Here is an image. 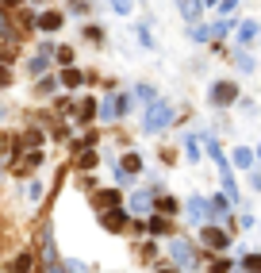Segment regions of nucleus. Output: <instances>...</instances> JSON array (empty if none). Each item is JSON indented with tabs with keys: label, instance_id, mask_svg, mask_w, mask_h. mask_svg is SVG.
<instances>
[{
	"label": "nucleus",
	"instance_id": "obj_21",
	"mask_svg": "<svg viewBox=\"0 0 261 273\" xmlns=\"http://www.w3.org/2000/svg\"><path fill=\"white\" fill-rule=\"evenodd\" d=\"M157 211H166V216H169V211H177V200H169V196H161V200H157Z\"/></svg>",
	"mask_w": 261,
	"mask_h": 273
},
{
	"label": "nucleus",
	"instance_id": "obj_17",
	"mask_svg": "<svg viewBox=\"0 0 261 273\" xmlns=\"http://www.w3.org/2000/svg\"><path fill=\"white\" fill-rule=\"evenodd\" d=\"M100 115H104V119H115V115H119V104H115V100H104V108H100Z\"/></svg>",
	"mask_w": 261,
	"mask_h": 273
},
{
	"label": "nucleus",
	"instance_id": "obj_19",
	"mask_svg": "<svg viewBox=\"0 0 261 273\" xmlns=\"http://www.w3.org/2000/svg\"><path fill=\"white\" fill-rule=\"evenodd\" d=\"M238 35H242V43L253 39V35H257V23H242V27H238Z\"/></svg>",
	"mask_w": 261,
	"mask_h": 273
},
{
	"label": "nucleus",
	"instance_id": "obj_7",
	"mask_svg": "<svg viewBox=\"0 0 261 273\" xmlns=\"http://www.w3.org/2000/svg\"><path fill=\"white\" fill-rule=\"evenodd\" d=\"M142 169V158L139 154H127V158H123V166H119V173H127V177H135Z\"/></svg>",
	"mask_w": 261,
	"mask_h": 273
},
{
	"label": "nucleus",
	"instance_id": "obj_1",
	"mask_svg": "<svg viewBox=\"0 0 261 273\" xmlns=\"http://www.w3.org/2000/svg\"><path fill=\"white\" fill-rule=\"evenodd\" d=\"M173 124V108L166 104H150L146 108V131H161V127Z\"/></svg>",
	"mask_w": 261,
	"mask_h": 273
},
{
	"label": "nucleus",
	"instance_id": "obj_9",
	"mask_svg": "<svg viewBox=\"0 0 261 273\" xmlns=\"http://www.w3.org/2000/svg\"><path fill=\"white\" fill-rule=\"evenodd\" d=\"M181 16L184 19H200V0H181Z\"/></svg>",
	"mask_w": 261,
	"mask_h": 273
},
{
	"label": "nucleus",
	"instance_id": "obj_18",
	"mask_svg": "<svg viewBox=\"0 0 261 273\" xmlns=\"http://www.w3.org/2000/svg\"><path fill=\"white\" fill-rule=\"evenodd\" d=\"M150 231H157V235H166V231H169V223L161 220V216H154V220H150Z\"/></svg>",
	"mask_w": 261,
	"mask_h": 273
},
{
	"label": "nucleus",
	"instance_id": "obj_16",
	"mask_svg": "<svg viewBox=\"0 0 261 273\" xmlns=\"http://www.w3.org/2000/svg\"><path fill=\"white\" fill-rule=\"evenodd\" d=\"M61 85L77 88V85H81V73H77V70H66V73H61Z\"/></svg>",
	"mask_w": 261,
	"mask_h": 273
},
{
	"label": "nucleus",
	"instance_id": "obj_22",
	"mask_svg": "<svg viewBox=\"0 0 261 273\" xmlns=\"http://www.w3.org/2000/svg\"><path fill=\"white\" fill-rule=\"evenodd\" d=\"M39 196H43V185H39V181H31V185H27V200H39Z\"/></svg>",
	"mask_w": 261,
	"mask_h": 273
},
{
	"label": "nucleus",
	"instance_id": "obj_29",
	"mask_svg": "<svg viewBox=\"0 0 261 273\" xmlns=\"http://www.w3.org/2000/svg\"><path fill=\"white\" fill-rule=\"evenodd\" d=\"M112 4H115V12H123V16L130 12V0H112Z\"/></svg>",
	"mask_w": 261,
	"mask_h": 273
},
{
	"label": "nucleus",
	"instance_id": "obj_23",
	"mask_svg": "<svg viewBox=\"0 0 261 273\" xmlns=\"http://www.w3.org/2000/svg\"><path fill=\"white\" fill-rule=\"evenodd\" d=\"M235 62H238V66H242V70H246V73H250V70H253V58H250V54H235Z\"/></svg>",
	"mask_w": 261,
	"mask_h": 273
},
{
	"label": "nucleus",
	"instance_id": "obj_8",
	"mask_svg": "<svg viewBox=\"0 0 261 273\" xmlns=\"http://www.w3.org/2000/svg\"><path fill=\"white\" fill-rule=\"evenodd\" d=\"M39 23H43V31H58V27L66 23V19H61V12H46V16L39 19Z\"/></svg>",
	"mask_w": 261,
	"mask_h": 273
},
{
	"label": "nucleus",
	"instance_id": "obj_28",
	"mask_svg": "<svg viewBox=\"0 0 261 273\" xmlns=\"http://www.w3.org/2000/svg\"><path fill=\"white\" fill-rule=\"evenodd\" d=\"M27 265H31V258L23 254V258H19V262H16V269H12V273H27Z\"/></svg>",
	"mask_w": 261,
	"mask_h": 273
},
{
	"label": "nucleus",
	"instance_id": "obj_14",
	"mask_svg": "<svg viewBox=\"0 0 261 273\" xmlns=\"http://www.w3.org/2000/svg\"><path fill=\"white\" fill-rule=\"evenodd\" d=\"M246 273H261V254H246Z\"/></svg>",
	"mask_w": 261,
	"mask_h": 273
},
{
	"label": "nucleus",
	"instance_id": "obj_3",
	"mask_svg": "<svg viewBox=\"0 0 261 273\" xmlns=\"http://www.w3.org/2000/svg\"><path fill=\"white\" fill-rule=\"evenodd\" d=\"M169 250H173V262H181V269H192V265H196V258H192V247H188V242H181V238H177Z\"/></svg>",
	"mask_w": 261,
	"mask_h": 273
},
{
	"label": "nucleus",
	"instance_id": "obj_10",
	"mask_svg": "<svg viewBox=\"0 0 261 273\" xmlns=\"http://www.w3.org/2000/svg\"><path fill=\"white\" fill-rule=\"evenodd\" d=\"M204 204H208V200H200V196H192V200H188V216H192V220H204V211H208Z\"/></svg>",
	"mask_w": 261,
	"mask_h": 273
},
{
	"label": "nucleus",
	"instance_id": "obj_5",
	"mask_svg": "<svg viewBox=\"0 0 261 273\" xmlns=\"http://www.w3.org/2000/svg\"><path fill=\"white\" fill-rule=\"evenodd\" d=\"M123 223H127V211H123V208H108L104 211V227L108 231H119Z\"/></svg>",
	"mask_w": 261,
	"mask_h": 273
},
{
	"label": "nucleus",
	"instance_id": "obj_13",
	"mask_svg": "<svg viewBox=\"0 0 261 273\" xmlns=\"http://www.w3.org/2000/svg\"><path fill=\"white\" fill-rule=\"evenodd\" d=\"M208 211L215 216V220H219V216H226V200H223V196H215V200H208Z\"/></svg>",
	"mask_w": 261,
	"mask_h": 273
},
{
	"label": "nucleus",
	"instance_id": "obj_30",
	"mask_svg": "<svg viewBox=\"0 0 261 273\" xmlns=\"http://www.w3.org/2000/svg\"><path fill=\"white\" fill-rule=\"evenodd\" d=\"M235 4H238V0H223V8H226V12H231V8H235Z\"/></svg>",
	"mask_w": 261,
	"mask_h": 273
},
{
	"label": "nucleus",
	"instance_id": "obj_2",
	"mask_svg": "<svg viewBox=\"0 0 261 273\" xmlns=\"http://www.w3.org/2000/svg\"><path fill=\"white\" fill-rule=\"evenodd\" d=\"M208 97H211V104H231L238 97V88H235V81H215Z\"/></svg>",
	"mask_w": 261,
	"mask_h": 273
},
{
	"label": "nucleus",
	"instance_id": "obj_25",
	"mask_svg": "<svg viewBox=\"0 0 261 273\" xmlns=\"http://www.w3.org/2000/svg\"><path fill=\"white\" fill-rule=\"evenodd\" d=\"M58 62H61V66L73 62V50H70V46H61V50H58Z\"/></svg>",
	"mask_w": 261,
	"mask_h": 273
},
{
	"label": "nucleus",
	"instance_id": "obj_6",
	"mask_svg": "<svg viewBox=\"0 0 261 273\" xmlns=\"http://www.w3.org/2000/svg\"><path fill=\"white\" fill-rule=\"evenodd\" d=\"M150 200H154L150 189H146V193H135V196H130V211H150V208H154Z\"/></svg>",
	"mask_w": 261,
	"mask_h": 273
},
{
	"label": "nucleus",
	"instance_id": "obj_31",
	"mask_svg": "<svg viewBox=\"0 0 261 273\" xmlns=\"http://www.w3.org/2000/svg\"><path fill=\"white\" fill-rule=\"evenodd\" d=\"M208 4H215V0H208Z\"/></svg>",
	"mask_w": 261,
	"mask_h": 273
},
{
	"label": "nucleus",
	"instance_id": "obj_15",
	"mask_svg": "<svg viewBox=\"0 0 261 273\" xmlns=\"http://www.w3.org/2000/svg\"><path fill=\"white\" fill-rule=\"evenodd\" d=\"M27 70H31V73H43L46 70V54H35V58L27 62Z\"/></svg>",
	"mask_w": 261,
	"mask_h": 273
},
{
	"label": "nucleus",
	"instance_id": "obj_24",
	"mask_svg": "<svg viewBox=\"0 0 261 273\" xmlns=\"http://www.w3.org/2000/svg\"><path fill=\"white\" fill-rule=\"evenodd\" d=\"M231 269V262H226V258H215V262H211V273H226Z\"/></svg>",
	"mask_w": 261,
	"mask_h": 273
},
{
	"label": "nucleus",
	"instance_id": "obj_11",
	"mask_svg": "<svg viewBox=\"0 0 261 273\" xmlns=\"http://www.w3.org/2000/svg\"><path fill=\"white\" fill-rule=\"evenodd\" d=\"M96 204H100V208H115V204H119V193H112V189H108V193L96 196Z\"/></svg>",
	"mask_w": 261,
	"mask_h": 273
},
{
	"label": "nucleus",
	"instance_id": "obj_12",
	"mask_svg": "<svg viewBox=\"0 0 261 273\" xmlns=\"http://www.w3.org/2000/svg\"><path fill=\"white\" fill-rule=\"evenodd\" d=\"M250 162H253V154H250V150H246V146H238V150H235V166L250 169Z\"/></svg>",
	"mask_w": 261,
	"mask_h": 273
},
{
	"label": "nucleus",
	"instance_id": "obj_27",
	"mask_svg": "<svg viewBox=\"0 0 261 273\" xmlns=\"http://www.w3.org/2000/svg\"><path fill=\"white\" fill-rule=\"evenodd\" d=\"M139 97H142V100H150V104H154V88H150V85H139Z\"/></svg>",
	"mask_w": 261,
	"mask_h": 273
},
{
	"label": "nucleus",
	"instance_id": "obj_4",
	"mask_svg": "<svg viewBox=\"0 0 261 273\" xmlns=\"http://www.w3.org/2000/svg\"><path fill=\"white\" fill-rule=\"evenodd\" d=\"M204 242H208V247H215V250H223L226 242H231V235H226V231H219V227H204Z\"/></svg>",
	"mask_w": 261,
	"mask_h": 273
},
{
	"label": "nucleus",
	"instance_id": "obj_20",
	"mask_svg": "<svg viewBox=\"0 0 261 273\" xmlns=\"http://www.w3.org/2000/svg\"><path fill=\"white\" fill-rule=\"evenodd\" d=\"M81 119H92V115H96V104H92V100H85V104H81Z\"/></svg>",
	"mask_w": 261,
	"mask_h": 273
},
{
	"label": "nucleus",
	"instance_id": "obj_26",
	"mask_svg": "<svg viewBox=\"0 0 261 273\" xmlns=\"http://www.w3.org/2000/svg\"><path fill=\"white\" fill-rule=\"evenodd\" d=\"M115 104H119V115H127V108H130V97L123 93V97H115Z\"/></svg>",
	"mask_w": 261,
	"mask_h": 273
}]
</instances>
